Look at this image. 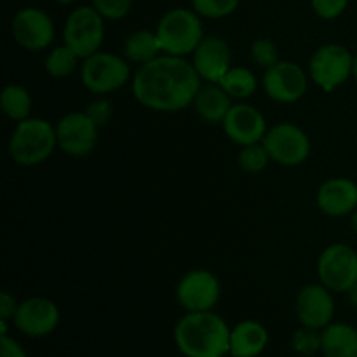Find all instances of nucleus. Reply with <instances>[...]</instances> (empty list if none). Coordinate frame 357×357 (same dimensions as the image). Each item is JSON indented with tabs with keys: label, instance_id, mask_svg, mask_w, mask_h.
I'll return each mask as SVG.
<instances>
[{
	"label": "nucleus",
	"instance_id": "nucleus-29",
	"mask_svg": "<svg viewBox=\"0 0 357 357\" xmlns=\"http://www.w3.org/2000/svg\"><path fill=\"white\" fill-rule=\"evenodd\" d=\"M250 56L258 66L267 70L279 61V49L275 42H272L271 38H257L251 44Z\"/></svg>",
	"mask_w": 357,
	"mask_h": 357
},
{
	"label": "nucleus",
	"instance_id": "nucleus-1",
	"mask_svg": "<svg viewBox=\"0 0 357 357\" xmlns=\"http://www.w3.org/2000/svg\"><path fill=\"white\" fill-rule=\"evenodd\" d=\"M201 77L181 56L160 54L139 66L131 79V91L142 107L153 112H180L194 105Z\"/></svg>",
	"mask_w": 357,
	"mask_h": 357
},
{
	"label": "nucleus",
	"instance_id": "nucleus-15",
	"mask_svg": "<svg viewBox=\"0 0 357 357\" xmlns=\"http://www.w3.org/2000/svg\"><path fill=\"white\" fill-rule=\"evenodd\" d=\"M333 291L324 284H309L300 289L296 296L295 310L300 324L307 328L323 331L324 328L333 323L335 317V300Z\"/></svg>",
	"mask_w": 357,
	"mask_h": 357
},
{
	"label": "nucleus",
	"instance_id": "nucleus-20",
	"mask_svg": "<svg viewBox=\"0 0 357 357\" xmlns=\"http://www.w3.org/2000/svg\"><path fill=\"white\" fill-rule=\"evenodd\" d=\"M195 112L208 124H222L232 108V98L220 84L201 86L194 101Z\"/></svg>",
	"mask_w": 357,
	"mask_h": 357
},
{
	"label": "nucleus",
	"instance_id": "nucleus-38",
	"mask_svg": "<svg viewBox=\"0 0 357 357\" xmlns=\"http://www.w3.org/2000/svg\"><path fill=\"white\" fill-rule=\"evenodd\" d=\"M54 2H58V3H63V6H68V3L75 2V0H54Z\"/></svg>",
	"mask_w": 357,
	"mask_h": 357
},
{
	"label": "nucleus",
	"instance_id": "nucleus-9",
	"mask_svg": "<svg viewBox=\"0 0 357 357\" xmlns=\"http://www.w3.org/2000/svg\"><path fill=\"white\" fill-rule=\"evenodd\" d=\"M274 162L291 167L305 162L310 155V139L307 132L291 122H281L267 131L264 142Z\"/></svg>",
	"mask_w": 357,
	"mask_h": 357
},
{
	"label": "nucleus",
	"instance_id": "nucleus-18",
	"mask_svg": "<svg viewBox=\"0 0 357 357\" xmlns=\"http://www.w3.org/2000/svg\"><path fill=\"white\" fill-rule=\"evenodd\" d=\"M317 206L328 216H347L357 209V185L349 178H330L317 190Z\"/></svg>",
	"mask_w": 357,
	"mask_h": 357
},
{
	"label": "nucleus",
	"instance_id": "nucleus-37",
	"mask_svg": "<svg viewBox=\"0 0 357 357\" xmlns=\"http://www.w3.org/2000/svg\"><path fill=\"white\" fill-rule=\"evenodd\" d=\"M351 223H352V229H354V232L357 234V209L354 213H352V220H351Z\"/></svg>",
	"mask_w": 357,
	"mask_h": 357
},
{
	"label": "nucleus",
	"instance_id": "nucleus-8",
	"mask_svg": "<svg viewBox=\"0 0 357 357\" xmlns=\"http://www.w3.org/2000/svg\"><path fill=\"white\" fill-rule=\"evenodd\" d=\"M321 284L333 293H347L357 282V253L347 244H331L317 260Z\"/></svg>",
	"mask_w": 357,
	"mask_h": 357
},
{
	"label": "nucleus",
	"instance_id": "nucleus-23",
	"mask_svg": "<svg viewBox=\"0 0 357 357\" xmlns=\"http://www.w3.org/2000/svg\"><path fill=\"white\" fill-rule=\"evenodd\" d=\"M0 107L7 119L14 122H21L30 117L31 114V96L26 87L20 84H9L0 94Z\"/></svg>",
	"mask_w": 357,
	"mask_h": 357
},
{
	"label": "nucleus",
	"instance_id": "nucleus-3",
	"mask_svg": "<svg viewBox=\"0 0 357 357\" xmlns=\"http://www.w3.org/2000/svg\"><path fill=\"white\" fill-rule=\"evenodd\" d=\"M58 146L56 126L45 119L28 117L17 122L9 138V155L17 166L35 167L45 162Z\"/></svg>",
	"mask_w": 357,
	"mask_h": 357
},
{
	"label": "nucleus",
	"instance_id": "nucleus-35",
	"mask_svg": "<svg viewBox=\"0 0 357 357\" xmlns=\"http://www.w3.org/2000/svg\"><path fill=\"white\" fill-rule=\"evenodd\" d=\"M347 293H349V300H351V305L357 310V282L354 286H352L351 289H349Z\"/></svg>",
	"mask_w": 357,
	"mask_h": 357
},
{
	"label": "nucleus",
	"instance_id": "nucleus-27",
	"mask_svg": "<svg viewBox=\"0 0 357 357\" xmlns=\"http://www.w3.org/2000/svg\"><path fill=\"white\" fill-rule=\"evenodd\" d=\"M192 9L202 17L222 20L237 10L241 0H190Z\"/></svg>",
	"mask_w": 357,
	"mask_h": 357
},
{
	"label": "nucleus",
	"instance_id": "nucleus-19",
	"mask_svg": "<svg viewBox=\"0 0 357 357\" xmlns=\"http://www.w3.org/2000/svg\"><path fill=\"white\" fill-rule=\"evenodd\" d=\"M268 331L258 321H241L230 330V357H258L267 349Z\"/></svg>",
	"mask_w": 357,
	"mask_h": 357
},
{
	"label": "nucleus",
	"instance_id": "nucleus-24",
	"mask_svg": "<svg viewBox=\"0 0 357 357\" xmlns=\"http://www.w3.org/2000/svg\"><path fill=\"white\" fill-rule=\"evenodd\" d=\"M218 84L232 100H246L253 96L258 87L257 77L246 66H232Z\"/></svg>",
	"mask_w": 357,
	"mask_h": 357
},
{
	"label": "nucleus",
	"instance_id": "nucleus-5",
	"mask_svg": "<svg viewBox=\"0 0 357 357\" xmlns=\"http://www.w3.org/2000/svg\"><path fill=\"white\" fill-rule=\"evenodd\" d=\"M105 38V17L94 6H82L68 14L63 26V44L86 59L100 51Z\"/></svg>",
	"mask_w": 357,
	"mask_h": 357
},
{
	"label": "nucleus",
	"instance_id": "nucleus-32",
	"mask_svg": "<svg viewBox=\"0 0 357 357\" xmlns=\"http://www.w3.org/2000/svg\"><path fill=\"white\" fill-rule=\"evenodd\" d=\"M84 112L89 115V119L98 128H101V126H105L110 121L112 114H114V107H112V103L107 98H96V100H93L87 105V108Z\"/></svg>",
	"mask_w": 357,
	"mask_h": 357
},
{
	"label": "nucleus",
	"instance_id": "nucleus-31",
	"mask_svg": "<svg viewBox=\"0 0 357 357\" xmlns=\"http://www.w3.org/2000/svg\"><path fill=\"white\" fill-rule=\"evenodd\" d=\"M310 6L321 20H337L345 13L349 0H310Z\"/></svg>",
	"mask_w": 357,
	"mask_h": 357
},
{
	"label": "nucleus",
	"instance_id": "nucleus-30",
	"mask_svg": "<svg viewBox=\"0 0 357 357\" xmlns=\"http://www.w3.org/2000/svg\"><path fill=\"white\" fill-rule=\"evenodd\" d=\"M135 0H91V6L96 7L105 20L117 21L128 16Z\"/></svg>",
	"mask_w": 357,
	"mask_h": 357
},
{
	"label": "nucleus",
	"instance_id": "nucleus-16",
	"mask_svg": "<svg viewBox=\"0 0 357 357\" xmlns=\"http://www.w3.org/2000/svg\"><path fill=\"white\" fill-rule=\"evenodd\" d=\"M192 65L202 80L218 84L232 68V51L229 42L218 35H208L192 54Z\"/></svg>",
	"mask_w": 357,
	"mask_h": 357
},
{
	"label": "nucleus",
	"instance_id": "nucleus-13",
	"mask_svg": "<svg viewBox=\"0 0 357 357\" xmlns=\"http://www.w3.org/2000/svg\"><path fill=\"white\" fill-rule=\"evenodd\" d=\"M98 126L86 112H70L56 124L58 149L70 157H86L98 143Z\"/></svg>",
	"mask_w": 357,
	"mask_h": 357
},
{
	"label": "nucleus",
	"instance_id": "nucleus-34",
	"mask_svg": "<svg viewBox=\"0 0 357 357\" xmlns=\"http://www.w3.org/2000/svg\"><path fill=\"white\" fill-rule=\"evenodd\" d=\"M17 305L14 295H10L9 291H2L0 295V321H9L14 319V314H16Z\"/></svg>",
	"mask_w": 357,
	"mask_h": 357
},
{
	"label": "nucleus",
	"instance_id": "nucleus-4",
	"mask_svg": "<svg viewBox=\"0 0 357 357\" xmlns=\"http://www.w3.org/2000/svg\"><path fill=\"white\" fill-rule=\"evenodd\" d=\"M164 54L185 56L194 54L204 35L201 16L194 9L174 7L159 20L155 28Z\"/></svg>",
	"mask_w": 357,
	"mask_h": 357
},
{
	"label": "nucleus",
	"instance_id": "nucleus-33",
	"mask_svg": "<svg viewBox=\"0 0 357 357\" xmlns=\"http://www.w3.org/2000/svg\"><path fill=\"white\" fill-rule=\"evenodd\" d=\"M0 357H28V356L20 342L7 337V335H2V338H0Z\"/></svg>",
	"mask_w": 357,
	"mask_h": 357
},
{
	"label": "nucleus",
	"instance_id": "nucleus-14",
	"mask_svg": "<svg viewBox=\"0 0 357 357\" xmlns=\"http://www.w3.org/2000/svg\"><path fill=\"white\" fill-rule=\"evenodd\" d=\"M61 314L52 300L44 296H31L17 305L14 314V326L23 335L31 338H42L51 335L58 328Z\"/></svg>",
	"mask_w": 357,
	"mask_h": 357
},
{
	"label": "nucleus",
	"instance_id": "nucleus-7",
	"mask_svg": "<svg viewBox=\"0 0 357 357\" xmlns=\"http://www.w3.org/2000/svg\"><path fill=\"white\" fill-rule=\"evenodd\" d=\"M354 54L340 44H324L312 54L309 77L323 91H335L352 77Z\"/></svg>",
	"mask_w": 357,
	"mask_h": 357
},
{
	"label": "nucleus",
	"instance_id": "nucleus-10",
	"mask_svg": "<svg viewBox=\"0 0 357 357\" xmlns=\"http://www.w3.org/2000/svg\"><path fill=\"white\" fill-rule=\"evenodd\" d=\"M261 86L271 100L278 103H296L305 96L309 79L298 63L279 59L275 65L265 70Z\"/></svg>",
	"mask_w": 357,
	"mask_h": 357
},
{
	"label": "nucleus",
	"instance_id": "nucleus-26",
	"mask_svg": "<svg viewBox=\"0 0 357 357\" xmlns=\"http://www.w3.org/2000/svg\"><path fill=\"white\" fill-rule=\"evenodd\" d=\"M271 155H268L267 149L264 143H253V145H246L241 149L239 152V166L241 169L246 173H261L265 167L271 162Z\"/></svg>",
	"mask_w": 357,
	"mask_h": 357
},
{
	"label": "nucleus",
	"instance_id": "nucleus-6",
	"mask_svg": "<svg viewBox=\"0 0 357 357\" xmlns=\"http://www.w3.org/2000/svg\"><path fill=\"white\" fill-rule=\"evenodd\" d=\"M80 80L93 94H108L124 87L131 80V68L128 59L122 56L98 51L82 61Z\"/></svg>",
	"mask_w": 357,
	"mask_h": 357
},
{
	"label": "nucleus",
	"instance_id": "nucleus-28",
	"mask_svg": "<svg viewBox=\"0 0 357 357\" xmlns=\"http://www.w3.org/2000/svg\"><path fill=\"white\" fill-rule=\"evenodd\" d=\"M291 347L303 357L316 356L321 351V331L307 326L298 328L291 337Z\"/></svg>",
	"mask_w": 357,
	"mask_h": 357
},
{
	"label": "nucleus",
	"instance_id": "nucleus-2",
	"mask_svg": "<svg viewBox=\"0 0 357 357\" xmlns=\"http://www.w3.org/2000/svg\"><path fill=\"white\" fill-rule=\"evenodd\" d=\"M230 330L211 310L187 312L174 326V344L185 357H225L230 352Z\"/></svg>",
	"mask_w": 357,
	"mask_h": 357
},
{
	"label": "nucleus",
	"instance_id": "nucleus-25",
	"mask_svg": "<svg viewBox=\"0 0 357 357\" xmlns=\"http://www.w3.org/2000/svg\"><path fill=\"white\" fill-rule=\"evenodd\" d=\"M79 61H82V59L68 45H56L45 56V72L54 79H65L79 68Z\"/></svg>",
	"mask_w": 357,
	"mask_h": 357
},
{
	"label": "nucleus",
	"instance_id": "nucleus-11",
	"mask_svg": "<svg viewBox=\"0 0 357 357\" xmlns=\"http://www.w3.org/2000/svg\"><path fill=\"white\" fill-rule=\"evenodd\" d=\"M222 295V286L213 272L195 268L187 272L176 286V300L187 312L213 310Z\"/></svg>",
	"mask_w": 357,
	"mask_h": 357
},
{
	"label": "nucleus",
	"instance_id": "nucleus-22",
	"mask_svg": "<svg viewBox=\"0 0 357 357\" xmlns=\"http://www.w3.org/2000/svg\"><path fill=\"white\" fill-rule=\"evenodd\" d=\"M160 54H164V52L155 31L136 30L126 38L124 58L128 61L135 63V65H146V63H150Z\"/></svg>",
	"mask_w": 357,
	"mask_h": 357
},
{
	"label": "nucleus",
	"instance_id": "nucleus-17",
	"mask_svg": "<svg viewBox=\"0 0 357 357\" xmlns=\"http://www.w3.org/2000/svg\"><path fill=\"white\" fill-rule=\"evenodd\" d=\"M222 124L230 142L241 146L261 143L268 131L264 114L248 103L232 105Z\"/></svg>",
	"mask_w": 357,
	"mask_h": 357
},
{
	"label": "nucleus",
	"instance_id": "nucleus-21",
	"mask_svg": "<svg viewBox=\"0 0 357 357\" xmlns=\"http://www.w3.org/2000/svg\"><path fill=\"white\" fill-rule=\"evenodd\" d=\"M324 357H357V330L347 323H331L321 331Z\"/></svg>",
	"mask_w": 357,
	"mask_h": 357
},
{
	"label": "nucleus",
	"instance_id": "nucleus-12",
	"mask_svg": "<svg viewBox=\"0 0 357 357\" xmlns=\"http://www.w3.org/2000/svg\"><path fill=\"white\" fill-rule=\"evenodd\" d=\"M10 31L17 45L26 51H44L54 40V23L45 10L38 7H24L13 17Z\"/></svg>",
	"mask_w": 357,
	"mask_h": 357
},
{
	"label": "nucleus",
	"instance_id": "nucleus-36",
	"mask_svg": "<svg viewBox=\"0 0 357 357\" xmlns=\"http://www.w3.org/2000/svg\"><path fill=\"white\" fill-rule=\"evenodd\" d=\"M352 77L357 80V52L354 54V63H352Z\"/></svg>",
	"mask_w": 357,
	"mask_h": 357
}]
</instances>
